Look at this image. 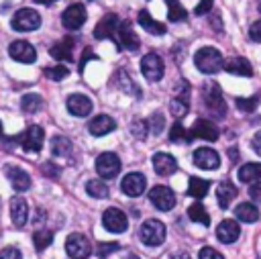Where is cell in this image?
Here are the masks:
<instances>
[{
  "mask_svg": "<svg viewBox=\"0 0 261 259\" xmlns=\"http://www.w3.org/2000/svg\"><path fill=\"white\" fill-rule=\"evenodd\" d=\"M249 37H251L253 41L261 43V20H257V22L251 24V29H249Z\"/></svg>",
  "mask_w": 261,
  "mask_h": 259,
  "instance_id": "49",
  "label": "cell"
},
{
  "mask_svg": "<svg viewBox=\"0 0 261 259\" xmlns=\"http://www.w3.org/2000/svg\"><path fill=\"white\" fill-rule=\"evenodd\" d=\"M149 126H151V131H153L155 135H159V133L163 131V126H165L163 114H161V112H155V114L151 116V120H149Z\"/></svg>",
  "mask_w": 261,
  "mask_h": 259,
  "instance_id": "43",
  "label": "cell"
},
{
  "mask_svg": "<svg viewBox=\"0 0 261 259\" xmlns=\"http://www.w3.org/2000/svg\"><path fill=\"white\" fill-rule=\"evenodd\" d=\"M0 259H22V253L16 247H6L0 251Z\"/></svg>",
  "mask_w": 261,
  "mask_h": 259,
  "instance_id": "45",
  "label": "cell"
},
{
  "mask_svg": "<svg viewBox=\"0 0 261 259\" xmlns=\"http://www.w3.org/2000/svg\"><path fill=\"white\" fill-rule=\"evenodd\" d=\"M147 131H149V122L147 120H135L130 124V133L137 137V139H145L147 137Z\"/></svg>",
  "mask_w": 261,
  "mask_h": 259,
  "instance_id": "41",
  "label": "cell"
},
{
  "mask_svg": "<svg viewBox=\"0 0 261 259\" xmlns=\"http://www.w3.org/2000/svg\"><path fill=\"white\" fill-rule=\"evenodd\" d=\"M224 69L228 73H232V75H245V77L253 75V67H251V63L245 57H230V59H226L224 61Z\"/></svg>",
  "mask_w": 261,
  "mask_h": 259,
  "instance_id": "24",
  "label": "cell"
},
{
  "mask_svg": "<svg viewBox=\"0 0 261 259\" xmlns=\"http://www.w3.org/2000/svg\"><path fill=\"white\" fill-rule=\"evenodd\" d=\"M51 241H53V230H47V228H43V230H37V232H33V243H35V249H37V251H43V249H47V247L51 245Z\"/></svg>",
  "mask_w": 261,
  "mask_h": 259,
  "instance_id": "36",
  "label": "cell"
},
{
  "mask_svg": "<svg viewBox=\"0 0 261 259\" xmlns=\"http://www.w3.org/2000/svg\"><path fill=\"white\" fill-rule=\"evenodd\" d=\"M259 104V98L253 96V98H237V108L243 110V112H253Z\"/></svg>",
  "mask_w": 261,
  "mask_h": 259,
  "instance_id": "40",
  "label": "cell"
},
{
  "mask_svg": "<svg viewBox=\"0 0 261 259\" xmlns=\"http://www.w3.org/2000/svg\"><path fill=\"white\" fill-rule=\"evenodd\" d=\"M118 45L122 47V49H128V51H137L139 49V37H137V33L133 31V24H130V20H122L120 24H118Z\"/></svg>",
  "mask_w": 261,
  "mask_h": 259,
  "instance_id": "14",
  "label": "cell"
},
{
  "mask_svg": "<svg viewBox=\"0 0 261 259\" xmlns=\"http://www.w3.org/2000/svg\"><path fill=\"white\" fill-rule=\"evenodd\" d=\"M114 128H116V122H114L108 114H98V116H94V118L90 120V124H88V131H90L94 137L108 135V133L114 131Z\"/></svg>",
  "mask_w": 261,
  "mask_h": 259,
  "instance_id": "20",
  "label": "cell"
},
{
  "mask_svg": "<svg viewBox=\"0 0 261 259\" xmlns=\"http://www.w3.org/2000/svg\"><path fill=\"white\" fill-rule=\"evenodd\" d=\"M169 108H171V114L175 116V118H181L186 112H188V96H177V98H173L171 100V104H169Z\"/></svg>",
  "mask_w": 261,
  "mask_h": 259,
  "instance_id": "38",
  "label": "cell"
},
{
  "mask_svg": "<svg viewBox=\"0 0 261 259\" xmlns=\"http://www.w3.org/2000/svg\"><path fill=\"white\" fill-rule=\"evenodd\" d=\"M141 71L149 82H159L163 77V61L157 53H147L141 59Z\"/></svg>",
  "mask_w": 261,
  "mask_h": 259,
  "instance_id": "10",
  "label": "cell"
},
{
  "mask_svg": "<svg viewBox=\"0 0 261 259\" xmlns=\"http://www.w3.org/2000/svg\"><path fill=\"white\" fill-rule=\"evenodd\" d=\"M6 175H8V179H10V184H12V188L16 192H27L31 188V177H29V173L24 169H20V167H6Z\"/></svg>",
  "mask_w": 261,
  "mask_h": 259,
  "instance_id": "23",
  "label": "cell"
},
{
  "mask_svg": "<svg viewBox=\"0 0 261 259\" xmlns=\"http://www.w3.org/2000/svg\"><path fill=\"white\" fill-rule=\"evenodd\" d=\"M139 24L147 31V33H151V35H165V24L163 22H159V20H155L147 10H141L139 12Z\"/></svg>",
  "mask_w": 261,
  "mask_h": 259,
  "instance_id": "25",
  "label": "cell"
},
{
  "mask_svg": "<svg viewBox=\"0 0 261 259\" xmlns=\"http://www.w3.org/2000/svg\"><path fill=\"white\" fill-rule=\"evenodd\" d=\"M53 169H55L53 163H45V165H43V173H45V175H49V173H51V175H57V171H53Z\"/></svg>",
  "mask_w": 261,
  "mask_h": 259,
  "instance_id": "51",
  "label": "cell"
},
{
  "mask_svg": "<svg viewBox=\"0 0 261 259\" xmlns=\"http://www.w3.org/2000/svg\"><path fill=\"white\" fill-rule=\"evenodd\" d=\"M192 139H194L192 133L186 131V128L181 126V122H175V124L171 126V131H169V141H173V143H190Z\"/></svg>",
  "mask_w": 261,
  "mask_h": 259,
  "instance_id": "35",
  "label": "cell"
},
{
  "mask_svg": "<svg viewBox=\"0 0 261 259\" xmlns=\"http://www.w3.org/2000/svg\"><path fill=\"white\" fill-rule=\"evenodd\" d=\"M0 137H2V124H0Z\"/></svg>",
  "mask_w": 261,
  "mask_h": 259,
  "instance_id": "56",
  "label": "cell"
},
{
  "mask_svg": "<svg viewBox=\"0 0 261 259\" xmlns=\"http://www.w3.org/2000/svg\"><path fill=\"white\" fill-rule=\"evenodd\" d=\"M67 73H69V69H67L65 65H55V67H47V69H45V75H47L49 80H53V82L63 80Z\"/></svg>",
  "mask_w": 261,
  "mask_h": 259,
  "instance_id": "39",
  "label": "cell"
},
{
  "mask_svg": "<svg viewBox=\"0 0 261 259\" xmlns=\"http://www.w3.org/2000/svg\"><path fill=\"white\" fill-rule=\"evenodd\" d=\"M102 224L106 230L110 232H124L126 226H128V218L126 214L120 210V208H106L104 214H102Z\"/></svg>",
  "mask_w": 261,
  "mask_h": 259,
  "instance_id": "9",
  "label": "cell"
},
{
  "mask_svg": "<svg viewBox=\"0 0 261 259\" xmlns=\"http://www.w3.org/2000/svg\"><path fill=\"white\" fill-rule=\"evenodd\" d=\"M8 53H10L12 59H16L20 63H33L37 59L35 47L31 43H27V41H14V43H10Z\"/></svg>",
  "mask_w": 261,
  "mask_h": 259,
  "instance_id": "13",
  "label": "cell"
},
{
  "mask_svg": "<svg viewBox=\"0 0 261 259\" xmlns=\"http://www.w3.org/2000/svg\"><path fill=\"white\" fill-rule=\"evenodd\" d=\"M194 163L200 169H216L220 165V157H218V153L214 149L202 147V149H196L194 151Z\"/></svg>",
  "mask_w": 261,
  "mask_h": 259,
  "instance_id": "15",
  "label": "cell"
},
{
  "mask_svg": "<svg viewBox=\"0 0 261 259\" xmlns=\"http://www.w3.org/2000/svg\"><path fill=\"white\" fill-rule=\"evenodd\" d=\"M96 171L104 179H112L120 171V159L116 153H102L96 159Z\"/></svg>",
  "mask_w": 261,
  "mask_h": 259,
  "instance_id": "6",
  "label": "cell"
},
{
  "mask_svg": "<svg viewBox=\"0 0 261 259\" xmlns=\"http://www.w3.org/2000/svg\"><path fill=\"white\" fill-rule=\"evenodd\" d=\"M230 157H232V159H239V151H234V149H230Z\"/></svg>",
  "mask_w": 261,
  "mask_h": 259,
  "instance_id": "55",
  "label": "cell"
},
{
  "mask_svg": "<svg viewBox=\"0 0 261 259\" xmlns=\"http://www.w3.org/2000/svg\"><path fill=\"white\" fill-rule=\"evenodd\" d=\"M153 169L157 175H171L177 169V161L169 153H155L153 155Z\"/></svg>",
  "mask_w": 261,
  "mask_h": 259,
  "instance_id": "19",
  "label": "cell"
},
{
  "mask_svg": "<svg viewBox=\"0 0 261 259\" xmlns=\"http://www.w3.org/2000/svg\"><path fill=\"white\" fill-rule=\"evenodd\" d=\"M16 141L20 143V147L27 151V153H37L43 149V143H45V133L39 124H33L29 126L22 135L16 137Z\"/></svg>",
  "mask_w": 261,
  "mask_h": 259,
  "instance_id": "3",
  "label": "cell"
},
{
  "mask_svg": "<svg viewBox=\"0 0 261 259\" xmlns=\"http://www.w3.org/2000/svg\"><path fill=\"white\" fill-rule=\"evenodd\" d=\"M188 216H190L194 222H200V224H204V226L210 224V216H208V212L204 210V206H202L200 202H194V204L188 208Z\"/></svg>",
  "mask_w": 261,
  "mask_h": 259,
  "instance_id": "33",
  "label": "cell"
},
{
  "mask_svg": "<svg viewBox=\"0 0 261 259\" xmlns=\"http://www.w3.org/2000/svg\"><path fill=\"white\" fill-rule=\"evenodd\" d=\"M259 10H261V0H259Z\"/></svg>",
  "mask_w": 261,
  "mask_h": 259,
  "instance_id": "57",
  "label": "cell"
},
{
  "mask_svg": "<svg viewBox=\"0 0 261 259\" xmlns=\"http://www.w3.org/2000/svg\"><path fill=\"white\" fill-rule=\"evenodd\" d=\"M41 27V16L37 10L33 8H20L14 16H12V29L20 31V33H29Z\"/></svg>",
  "mask_w": 261,
  "mask_h": 259,
  "instance_id": "4",
  "label": "cell"
},
{
  "mask_svg": "<svg viewBox=\"0 0 261 259\" xmlns=\"http://www.w3.org/2000/svg\"><path fill=\"white\" fill-rule=\"evenodd\" d=\"M239 179L243 184H253L261 179V163H245L239 169Z\"/></svg>",
  "mask_w": 261,
  "mask_h": 259,
  "instance_id": "28",
  "label": "cell"
},
{
  "mask_svg": "<svg viewBox=\"0 0 261 259\" xmlns=\"http://www.w3.org/2000/svg\"><path fill=\"white\" fill-rule=\"evenodd\" d=\"M165 4H167V18H169L171 22L184 20V18L188 16V12H186V8L181 6L179 0H165Z\"/></svg>",
  "mask_w": 261,
  "mask_h": 259,
  "instance_id": "31",
  "label": "cell"
},
{
  "mask_svg": "<svg viewBox=\"0 0 261 259\" xmlns=\"http://www.w3.org/2000/svg\"><path fill=\"white\" fill-rule=\"evenodd\" d=\"M218 20H220V16L214 14V18H212V27H214V29H222V24H218Z\"/></svg>",
  "mask_w": 261,
  "mask_h": 259,
  "instance_id": "52",
  "label": "cell"
},
{
  "mask_svg": "<svg viewBox=\"0 0 261 259\" xmlns=\"http://www.w3.org/2000/svg\"><path fill=\"white\" fill-rule=\"evenodd\" d=\"M118 80H122V90H124V92H128V94L133 92L135 96H139V90H137L135 82H133V80H128V75H126V71H124V69H120V71H118Z\"/></svg>",
  "mask_w": 261,
  "mask_h": 259,
  "instance_id": "42",
  "label": "cell"
},
{
  "mask_svg": "<svg viewBox=\"0 0 261 259\" xmlns=\"http://www.w3.org/2000/svg\"><path fill=\"white\" fill-rule=\"evenodd\" d=\"M86 192L90 196H94V198H106L108 196V186L104 182H100V179H90L86 184Z\"/></svg>",
  "mask_w": 261,
  "mask_h": 259,
  "instance_id": "37",
  "label": "cell"
},
{
  "mask_svg": "<svg viewBox=\"0 0 261 259\" xmlns=\"http://www.w3.org/2000/svg\"><path fill=\"white\" fill-rule=\"evenodd\" d=\"M198 259H224V257H222L216 249H212V247H204V249H200Z\"/></svg>",
  "mask_w": 261,
  "mask_h": 259,
  "instance_id": "44",
  "label": "cell"
},
{
  "mask_svg": "<svg viewBox=\"0 0 261 259\" xmlns=\"http://www.w3.org/2000/svg\"><path fill=\"white\" fill-rule=\"evenodd\" d=\"M194 63L202 73H216L224 67V59L218 49L214 47H202L194 55Z\"/></svg>",
  "mask_w": 261,
  "mask_h": 259,
  "instance_id": "1",
  "label": "cell"
},
{
  "mask_svg": "<svg viewBox=\"0 0 261 259\" xmlns=\"http://www.w3.org/2000/svg\"><path fill=\"white\" fill-rule=\"evenodd\" d=\"M192 137H198V139H204V141H216L218 139V128L212 120H206V118H198L192 126Z\"/></svg>",
  "mask_w": 261,
  "mask_h": 259,
  "instance_id": "18",
  "label": "cell"
},
{
  "mask_svg": "<svg viewBox=\"0 0 261 259\" xmlns=\"http://www.w3.org/2000/svg\"><path fill=\"white\" fill-rule=\"evenodd\" d=\"M10 216H12V224L16 228H22L27 224L29 218V206L24 202V198H12L10 200Z\"/></svg>",
  "mask_w": 261,
  "mask_h": 259,
  "instance_id": "21",
  "label": "cell"
},
{
  "mask_svg": "<svg viewBox=\"0 0 261 259\" xmlns=\"http://www.w3.org/2000/svg\"><path fill=\"white\" fill-rule=\"evenodd\" d=\"M212 2H214V0H200V4L196 6V10H194V12H196L198 16H202V14L210 12V10H212Z\"/></svg>",
  "mask_w": 261,
  "mask_h": 259,
  "instance_id": "47",
  "label": "cell"
},
{
  "mask_svg": "<svg viewBox=\"0 0 261 259\" xmlns=\"http://www.w3.org/2000/svg\"><path fill=\"white\" fill-rule=\"evenodd\" d=\"M51 151H53V155H57V157H65V155H69L71 153V143H69V139H65V137H53L51 139Z\"/></svg>",
  "mask_w": 261,
  "mask_h": 259,
  "instance_id": "32",
  "label": "cell"
},
{
  "mask_svg": "<svg viewBox=\"0 0 261 259\" xmlns=\"http://www.w3.org/2000/svg\"><path fill=\"white\" fill-rule=\"evenodd\" d=\"M120 188H122V192H124L126 196L137 198V196H141V194L145 192V188H147V179H145L143 173L133 171V173H126V175L122 177Z\"/></svg>",
  "mask_w": 261,
  "mask_h": 259,
  "instance_id": "12",
  "label": "cell"
},
{
  "mask_svg": "<svg viewBox=\"0 0 261 259\" xmlns=\"http://www.w3.org/2000/svg\"><path fill=\"white\" fill-rule=\"evenodd\" d=\"M234 214H237V218H239L241 222H255V220H259V210H257L251 202L239 204L237 210H234Z\"/></svg>",
  "mask_w": 261,
  "mask_h": 259,
  "instance_id": "29",
  "label": "cell"
},
{
  "mask_svg": "<svg viewBox=\"0 0 261 259\" xmlns=\"http://www.w3.org/2000/svg\"><path fill=\"white\" fill-rule=\"evenodd\" d=\"M67 110L73 116H88L92 112V100L84 94H71L67 98Z\"/></svg>",
  "mask_w": 261,
  "mask_h": 259,
  "instance_id": "17",
  "label": "cell"
},
{
  "mask_svg": "<svg viewBox=\"0 0 261 259\" xmlns=\"http://www.w3.org/2000/svg\"><path fill=\"white\" fill-rule=\"evenodd\" d=\"M208 188H210V184H208L206 179H202V177H190L188 194H190L192 198L200 200V198H204V196L208 194Z\"/></svg>",
  "mask_w": 261,
  "mask_h": 259,
  "instance_id": "30",
  "label": "cell"
},
{
  "mask_svg": "<svg viewBox=\"0 0 261 259\" xmlns=\"http://www.w3.org/2000/svg\"><path fill=\"white\" fill-rule=\"evenodd\" d=\"M118 249V243H102L100 247H98V255L100 257H106L108 253H112V251H116Z\"/></svg>",
  "mask_w": 261,
  "mask_h": 259,
  "instance_id": "46",
  "label": "cell"
},
{
  "mask_svg": "<svg viewBox=\"0 0 261 259\" xmlns=\"http://www.w3.org/2000/svg\"><path fill=\"white\" fill-rule=\"evenodd\" d=\"M234 198H237V188L230 182H222L216 188V200H218V206L220 208H228Z\"/></svg>",
  "mask_w": 261,
  "mask_h": 259,
  "instance_id": "27",
  "label": "cell"
},
{
  "mask_svg": "<svg viewBox=\"0 0 261 259\" xmlns=\"http://www.w3.org/2000/svg\"><path fill=\"white\" fill-rule=\"evenodd\" d=\"M249 196L255 200V202H261V182H253L249 186Z\"/></svg>",
  "mask_w": 261,
  "mask_h": 259,
  "instance_id": "48",
  "label": "cell"
},
{
  "mask_svg": "<svg viewBox=\"0 0 261 259\" xmlns=\"http://www.w3.org/2000/svg\"><path fill=\"white\" fill-rule=\"evenodd\" d=\"M71 51H73V39L71 37H65V39H61L59 43H55L51 49H49V53H51V57L53 59H59V61H63V59H71Z\"/></svg>",
  "mask_w": 261,
  "mask_h": 259,
  "instance_id": "26",
  "label": "cell"
},
{
  "mask_svg": "<svg viewBox=\"0 0 261 259\" xmlns=\"http://www.w3.org/2000/svg\"><path fill=\"white\" fill-rule=\"evenodd\" d=\"M251 145H253L255 153H259V155H261V131H259V133L253 137V143H251Z\"/></svg>",
  "mask_w": 261,
  "mask_h": 259,
  "instance_id": "50",
  "label": "cell"
},
{
  "mask_svg": "<svg viewBox=\"0 0 261 259\" xmlns=\"http://www.w3.org/2000/svg\"><path fill=\"white\" fill-rule=\"evenodd\" d=\"M118 16L116 14H106L102 16V20L96 24L94 29V37L96 39H110L114 37V33H118Z\"/></svg>",
  "mask_w": 261,
  "mask_h": 259,
  "instance_id": "16",
  "label": "cell"
},
{
  "mask_svg": "<svg viewBox=\"0 0 261 259\" xmlns=\"http://www.w3.org/2000/svg\"><path fill=\"white\" fill-rule=\"evenodd\" d=\"M239 235H241V226L237 224V220H222L220 224H218V228H216V237H218V241L220 243H234L237 239H239Z\"/></svg>",
  "mask_w": 261,
  "mask_h": 259,
  "instance_id": "22",
  "label": "cell"
},
{
  "mask_svg": "<svg viewBox=\"0 0 261 259\" xmlns=\"http://www.w3.org/2000/svg\"><path fill=\"white\" fill-rule=\"evenodd\" d=\"M37 4H53V2H57V0H35Z\"/></svg>",
  "mask_w": 261,
  "mask_h": 259,
  "instance_id": "54",
  "label": "cell"
},
{
  "mask_svg": "<svg viewBox=\"0 0 261 259\" xmlns=\"http://www.w3.org/2000/svg\"><path fill=\"white\" fill-rule=\"evenodd\" d=\"M171 259H190V255H188V253H177V255H173Z\"/></svg>",
  "mask_w": 261,
  "mask_h": 259,
  "instance_id": "53",
  "label": "cell"
},
{
  "mask_svg": "<svg viewBox=\"0 0 261 259\" xmlns=\"http://www.w3.org/2000/svg\"><path fill=\"white\" fill-rule=\"evenodd\" d=\"M86 16H88V14H86V8H84L82 4H71V6H67V8L63 10V14H61V22H63L65 29H69V31H77V29L84 27Z\"/></svg>",
  "mask_w": 261,
  "mask_h": 259,
  "instance_id": "11",
  "label": "cell"
},
{
  "mask_svg": "<svg viewBox=\"0 0 261 259\" xmlns=\"http://www.w3.org/2000/svg\"><path fill=\"white\" fill-rule=\"evenodd\" d=\"M41 104H43V98H41L39 94H24L22 100H20V108H22L27 114L37 112V110L41 108Z\"/></svg>",
  "mask_w": 261,
  "mask_h": 259,
  "instance_id": "34",
  "label": "cell"
},
{
  "mask_svg": "<svg viewBox=\"0 0 261 259\" xmlns=\"http://www.w3.org/2000/svg\"><path fill=\"white\" fill-rule=\"evenodd\" d=\"M149 200H151V204L157 210H163V212H167V210H171L175 206V194L167 186H155V188H151L149 190Z\"/></svg>",
  "mask_w": 261,
  "mask_h": 259,
  "instance_id": "8",
  "label": "cell"
},
{
  "mask_svg": "<svg viewBox=\"0 0 261 259\" xmlns=\"http://www.w3.org/2000/svg\"><path fill=\"white\" fill-rule=\"evenodd\" d=\"M139 237H141V241H143L145 245H151V247L161 245V243L165 241V224H163L161 220L149 218V220H145V222L141 224Z\"/></svg>",
  "mask_w": 261,
  "mask_h": 259,
  "instance_id": "2",
  "label": "cell"
},
{
  "mask_svg": "<svg viewBox=\"0 0 261 259\" xmlns=\"http://www.w3.org/2000/svg\"><path fill=\"white\" fill-rule=\"evenodd\" d=\"M204 102H206V108L214 114V116H224L226 114V104L222 100V94H220V88L212 82L204 88Z\"/></svg>",
  "mask_w": 261,
  "mask_h": 259,
  "instance_id": "7",
  "label": "cell"
},
{
  "mask_svg": "<svg viewBox=\"0 0 261 259\" xmlns=\"http://www.w3.org/2000/svg\"><path fill=\"white\" fill-rule=\"evenodd\" d=\"M65 251H67V255H69L71 259H86V257H90V253H92V245H90V241H88L84 235L73 232V235H69L67 241H65Z\"/></svg>",
  "mask_w": 261,
  "mask_h": 259,
  "instance_id": "5",
  "label": "cell"
}]
</instances>
